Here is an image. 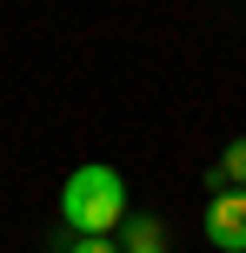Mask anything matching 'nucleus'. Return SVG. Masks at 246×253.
I'll return each mask as SVG.
<instances>
[{
    "mask_svg": "<svg viewBox=\"0 0 246 253\" xmlns=\"http://www.w3.org/2000/svg\"><path fill=\"white\" fill-rule=\"evenodd\" d=\"M207 187H213V193H220V187H246V133L220 147V160L207 167Z\"/></svg>",
    "mask_w": 246,
    "mask_h": 253,
    "instance_id": "20e7f679",
    "label": "nucleus"
},
{
    "mask_svg": "<svg viewBox=\"0 0 246 253\" xmlns=\"http://www.w3.org/2000/svg\"><path fill=\"white\" fill-rule=\"evenodd\" d=\"M127 220V180L120 167L106 160H87L60 180V227L67 233H113Z\"/></svg>",
    "mask_w": 246,
    "mask_h": 253,
    "instance_id": "f257e3e1",
    "label": "nucleus"
},
{
    "mask_svg": "<svg viewBox=\"0 0 246 253\" xmlns=\"http://www.w3.org/2000/svg\"><path fill=\"white\" fill-rule=\"evenodd\" d=\"M213 253H246V187H220L207 200V220H200Z\"/></svg>",
    "mask_w": 246,
    "mask_h": 253,
    "instance_id": "f03ea898",
    "label": "nucleus"
},
{
    "mask_svg": "<svg viewBox=\"0 0 246 253\" xmlns=\"http://www.w3.org/2000/svg\"><path fill=\"white\" fill-rule=\"evenodd\" d=\"M60 253H120V240H113V233H67Z\"/></svg>",
    "mask_w": 246,
    "mask_h": 253,
    "instance_id": "39448f33",
    "label": "nucleus"
},
{
    "mask_svg": "<svg viewBox=\"0 0 246 253\" xmlns=\"http://www.w3.org/2000/svg\"><path fill=\"white\" fill-rule=\"evenodd\" d=\"M113 233H120V253H173L160 213H133V207H127V220H120Z\"/></svg>",
    "mask_w": 246,
    "mask_h": 253,
    "instance_id": "7ed1b4c3",
    "label": "nucleus"
}]
</instances>
